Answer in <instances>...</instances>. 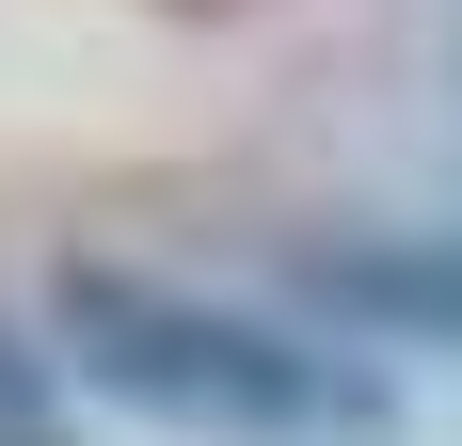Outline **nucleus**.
I'll return each mask as SVG.
<instances>
[{"instance_id": "2", "label": "nucleus", "mask_w": 462, "mask_h": 446, "mask_svg": "<svg viewBox=\"0 0 462 446\" xmlns=\"http://www.w3.org/2000/svg\"><path fill=\"white\" fill-rule=\"evenodd\" d=\"M272 271L351 351H462V223H303Z\"/></svg>"}, {"instance_id": "3", "label": "nucleus", "mask_w": 462, "mask_h": 446, "mask_svg": "<svg viewBox=\"0 0 462 446\" xmlns=\"http://www.w3.org/2000/svg\"><path fill=\"white\" fill-rule=\"evenodd\" d=\"M0 446H80L64 367H48V335H16V319H0Z\"/></svg>"}, {"instance_id": "1", "label": "nucleus", "mask_w": 462, "mask_h": 446, "mask_svg": "<svg viewBox=\"0 0 462 446\" xmlns=\"http://www.w3.org/2000/svg\"><path fill=\"white\" fill-rule=\"evenodd\" d=\"M48 367L176 446H399V367L319 335L303 303H239L143 256L48 271Z\"/></svg>"}]
</instances>
